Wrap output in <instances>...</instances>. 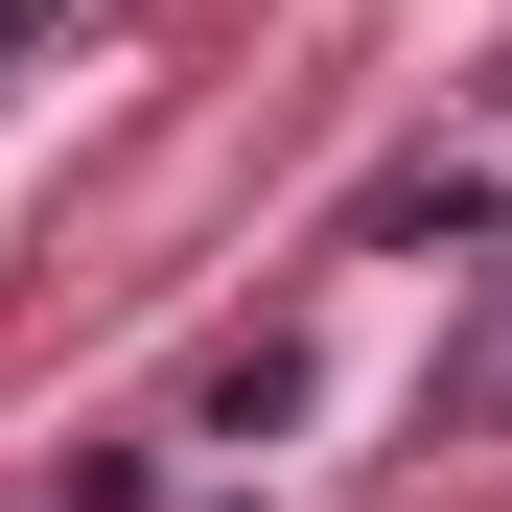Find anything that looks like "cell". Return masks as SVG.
<instances>
[{
    "instance_id": "1",
    "label": "cell",
    "mask_w": 512,
    "mask_h": 512,
    "mask_svg": "<svg viewBox=\"0 0 512 512\" xmlns=\"http://www.w3.org/2000/svg\"><path fill=\"white\" fill-rule=\"evenodd\" d=\"M47 24H70V0H0V70H24V47H47Z\"/></svg>"
}]
</instances>
